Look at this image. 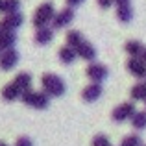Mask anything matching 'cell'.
I'll use <instances>...</instances> for the list:
<instances>
[{"instance_id": "obj_1", "label": "cell", "mask_w": 146, "mask_h": 146, "mask_svg": "<svg viewBox=\"0 0 146 146\" xmlns=\"http://www.w3.org/2000/svg\"><path fill=\"white\" fill-rule=\"evenodd\" d=\"M41 83H43V93L48 94V96H63L65 91H67L65 82H63V80H61L57 74H52V72L43 74Z\"/></svg>"}, {"instance_id": "obj_2", "label": "cell", "mask_w": 146, "mask_h": 146, "mask_svg": "<svg viewBox=\"0 0 146 146\" xmlns=\"http://www.w3.org/2000/svg\"><path fill=\"white\" fill-rule=\"evenodd\" d=\"M54 17H56V9H54V4H52V2H44V4H41V6L37 7L35 15H33L32 24L35 26L37 30L46 28V24L54 21Z\"/></svg>"}, {"instance_id": "obj_3", "label": "cell", "mask_w": 146, "mask_h": 146, "mask_svg": "<svg viewBox=\"0 0 146 146\" xmlns=\"http://www.w3.org/2000/svg\"><path fill=\"white\" fill-rule=\"evenodd\" d=\"M21 100L28 107H33V109H46L50 106V96L48 94L37 93V91H26V93H22Z\"/></svg>"}, {"instance_id": "obj_4", "label": "cell", "mask_w": 146, "mask_h": 146, "mask_svg": "<svg viewBox=\"0 0 146 146\" xmlns=\"http://www.w3.org/2000/svg\"><path fill=\"white\" fill-rule=\"evenodd\" d=\"M135 113H137L135 104L124 102V104H120V106H117V107L113 109L111 118H113L115 122H124V120H128V118H133V115H135Z\"/></svg>"}, {"instance_id": "obj_5", "label": "cell", "mask_w": 146, "mask_h": 146, "mask_svg": "<svg viewBox=\"0 0 146 146\" xmlns=\"http://www.w3.org/2000/svg\"><path fill=\"white\" fill-rule=\"evenodd\" d=\"M87 76H89V80L93 83H102L104 80L107 78V74H109V70H107L106 65H100V63H91L89 67L85 68Z\"/></svg>"}, {"instance_id": "obj_6", "label": "cell", "mask_w": 146, "mask_h": 146, "mask_svg": "<svg viewBox=\"0 0 146 146\" xmlns=\"http://www.w3.org/2000/svg\"><path fill=\"white\" fill-rule=\"evenodd\" d=\"M17 63H19V52L15 48L0 52V68L2 70H11Z\"/></svg>"}, {"instance_id": "obj_7", "label": "cell", "mask_w": 146, "mask_h": 146, "mask_svg": "<svg viewBox=\"0 0 146 146\" xmlns=\"http://www.w3.org/2000/svg\"><path fill=\"white\" fill-rule=\"evenodd\" d=\"M72 21H74V9H72V7H65L59 13H56V17H54L52 22H54V28L61 30V28H67Z\"/></svg>"}, {"instance_id": "obj_8", "label": "cell", "mask_w": 146, "mask_h": 146, "mask_svg": "<svg viewBox=\"0 0 146 146\" xmlns=\"http://www.w3.org/2000/svg\"><path fill=\"white\" fill-rule=\"evenodd\" d=\"M126 68L135 78H146V63L141 57H129V61L126 63Z\"/></svg>"}, {"instance_id": "obj_9", "label": "cell", "mask_w": 146, "mask_h": 146, "mask_svg": "<svg viewBox=\"0 0 146 146\" xmlns=\"http://www.w3.org/2000/svg\"><path fill=\"white\" fill-rule=\"evenodd\" d=\"M22 21H24V17H22L21 13H11V15H6V17L0 21V26H2L4 32H15V30L22 24Z\"/></svg>"}, {"instance_id": "obj_10", "label": "cell", "mask_w": 146, "mask_h": 146, "mask_svg": "<svg viewBox=\"0 0 146 146\" xmlns=\"http://www.w3.org/2000/svg\"><path fill=\"white\" fill-rule=\"evenodd\" d=\"M100 96H102V85L100 83H89L82 93V98L85 102H96Z\"/></svg>"}, {"instance_id": "obj_11", "label": "cell", "mask_w": 146, "mask_h": 146, "mask_svg": "<svg viewBox=\"0 0 146 146\" xmlns=\"http://www.w3.org/2000/svg\"><path fill=\"white\" fill-rule=\"evenodd\" d=\"M76 54H78L82 59H85V61H93L94 57H96V50H94V46L91 43H82L78 48H76Z\"/></svg>"}, {"instance_id": "obj_12", "label": "cell", "mask_w": 146, "mask_h": 146, "mask_svg": "<svg viewBox=\"0 0 146 146\" xmlns=\"http://www.w3.org/2000/svg\"><path fill=\"white\" fill-rule=\"evenodd\" d=\"M13 83L22 91V93H26V91H32V76H30L28 72H19V74L15 76Z\"/></svg>"}, {"instance_id": "obj_13", "label": "cell", "mask_w": 146, "mask_h": 146, "mask_svg": "<svg viewBox=\"0 0 146 146\" xmlns=\"http://www.w3.org/2000/svg\"><path fill=\"white\" fill-rule=\"evenodd\" d=\"M22 96V91L19 89L15 83H9V85H6L2 89V98L6 100V102H13V100H19Z\"/></svg>"}, {"instance_id": "obj_14", "label": "cell", "mask_w": 146, "mask_h": 146, "mask_svg": "<svg viewBox=\"0 0 146 146\" xmlns=\"http://www.w3.org/2000/svg\"><path fill=\"white\" fill-rule=\"evenodd\" d=\"M19 7H21V0H0V13H19Z\"/></svg>"}, {"instance_id": "obj_15", "label": "cell", "mask_w": 146, "mask_h": 146, "mask_svg": "<svg viewBox=\"0 0 146 146\" xmlns=\"http://www.w3.org/2000/svg\"><path fill=\"white\" fill-rule=\"evenodd\" d=\"M82 43H85L82 32H78V30H70V32L67 33V46H70V48L76 50Z\"/></svg>"}, {"instance_id": "obj_16", "label": "cell", "mask_w": 146, "mask_h": 146, "mask_svg": "<svg viewBox=\"0 0 146 146\" xmlns=\"http://www.w3.org/2000/svg\"><path fill=\"white\" fill-rule=\"evenodd\" d=\"M124 50L131 57H141V56H143V52H144V46H143V43H141V41H135V39H133V41H128V43H126Z\"/></svg>"}, {"instance_id": "obj_17", "label": "cell", "mask_w": 146, "mask_h": 146, "mask_svg": "<svg viewBox=\"0 0 146 146\" xmlns=\"http://www.w3.org/2000/svg\"><path fill=\"white\" fill-rule=\"evenodd\" d=\"M52 37H54V30L46 26V28H41L35 32V43L37 44H46L52 41Z\"/></svg>"}, {"instance_id": "obj_18", "label": "cell", "mask_w": 146, "mask_h": 146, "mask_svg": "<svg viewBox=\"0 0 146 146\" xmlns=\"http://www.w3.org/2000/svg\"><path fill=\"white\" fill-rule=\"evenodd\" d=\"M76 56H78V54H76V50L70 48V46H61L59 48V59H61V63H65V65L74 63Z\"/></svg>"}, {"instance_id": "obj_19", "label": "cell", "mask_w": 146, "mask_h": 146, "mask_svg": "<svg viewBox=\"0 0 146 146\" xmlns=\"http://www.w3.org/2000/svg\"><path fill=\"white\" fill-rule=\"evenodd\" d=\"M15 41H17V35H15L13 32H4L2 35H0V50L4 52V50L13 48Z\"/></svg>"}, {"instance_id": "obj_20", "label": "cell", "mask_w": 146, "mask_h": 146, "mask_svg": "<svg viewBox=\"0 0 146 146\" xmlns=\"http://www.w3.org/2000/svg\"><path fill=\"white\" fill-rule=\"evenodd\" d=\"M131 98L135 100V102H139V100H144L146 102V82L143 83H135V85L131 87Z\"/></svg>"}, {"instance_id": "obj_21", "label": "cell", "mask_w": 146, "mask_h": 146, "mask_svg": "<svg viewBox=\"0 0 146 146\" xmlns=\"http://www.w3.org/2000/svg\"><path fill=\"white\" fill-rule=\"evenodd\" d=\"M117 17H118V21H120V22L128 24V22L133 19V9H131V6H120V7H117Z\"/></svg>"}, {"instance_id": "obj_22", "label": "cell", "mask_w": 146, "mask_h": 146, "mask_svg": "<svg viewBox=\"0 0 146 146\" xmlns=\"http://www.w3.org/2000/svg\"><path fill=\"white\" fill-rule=\"evenodd\" d=\"M131 126L135 129H144L146 128V111H137L131 118Z\"/></svg>"}, {"instance_id": "obj_23", "label": "cell", "mask_w": 146, "mask_h": 146, "mask_svg": "<svg viewBox=\"0 0 146 146\" xmlns=\"http://www.w3.org/2000/svg\"><path fill=\"white\" fill-rule=\"evenodd\" d=\"M122 146H143V143H141L139 135H128L122 141Z\"/></svg>"}, {"instance_id": "obj_24", "label": "cell", "mask_w": 146, "mask_h": 146, "mask_svg": "<svg viewBox=\"0 0 146 146\" xmlns=\"http://www.w3.org/2000/svg\"><path fill=\"white\" fill-rule=\"evenodd\" d=\"M93 146H111V143L106 135H96L93 139Z\"/></svg>"}, {"instance_id": "obj_25", "label": "cell", "mask_w": 146, "mask_h": 146, "mask_svg": "<svg viewBox=\"0 0 146 146\" xmlns=\"http://www.w3.org/2000/svg\"><path fill=\"white\" fill-rule=\"evenodd\" d=\"M15 146H33V143L28 137H19V139L15 141Z\"/></svg>"}, {"instance_id": "obj_26", "label": "cell", "mask_w": 146, "mask_h": 146, "mask_svg": "<svg viewBox=\"0 0 146 146\" xmlns=\"http://www.w3.org/2000/svg\"><path fill=\"white\" fill-rule=\"evenodd\" d=\"M96 2H98V6L100 7H104V9H107V7H111V6H113V0H96Z\"/></svg>"}, {"instance_id": "obj_27", "label": "cell", "mask_w": 146, "mask_h": 146, "mask_svg": "<svg viewBox=\"0 0 146 146\" xmlns=\"http://www.w3.org/2000/svg\"><path fill=\"white\" fill-rule=\"evenodd\" d=\"M115 4H117V7L120 6H131V0H113Z\"/></svg>"}, {"instance_id": "obj_28", "label": "cell", "mask_w": 146, "mask_h": 146, "mask_svg": "<svg viewBox=\"0 0 146 146\" xmlns=\"http://www.w3.org/2000/svg\"><path fill=\"white\" fill-rule=\"evenodd\" d=\"M82 2H83V0H67V6L68 7H78Z\"/></svg>"}, {"instance_id": "obj_29", "label": "cell", "mask_w": 146, "mask_h": 146, "mask_svg": "<svg viewBox=\"0 0 146 146\" xmlns=\"http://www.w3.org/2000/svg\"><path fill=\"white\" fill-rule=\"evenodd\" d=\"M141 59H143V61H144V63H146V48H144V52H143V56H141Z\"/></svg>"}, {"instance_id": "obj_30", "label": "cell", "mask_w": 146, "mask_h": 146, "mask_svg": "<svg viewBox=\"0 0 146 146\" xmlns=\"http://www.w3.org/2000/svg\"><path fill=\"white\" fill-rule=\"evenodd\" d=\"M0 146H7V144H6V143H2V141H0Z\"/></svg>"}, {"instance_id": "obj_31", "label": "cell", "mask_w": 146, "mask_h": 146, "mask_svg": "<svg viewBox=\"0 0 146 146\" xmlns=\"http://www.w3.org/2000/svg\"><path fill=\"white\" fill-rule=\"evenodd\" d=\"M2 33H4V30H2V26H0V35H2Z\"/></svg>"}]
</instances>
